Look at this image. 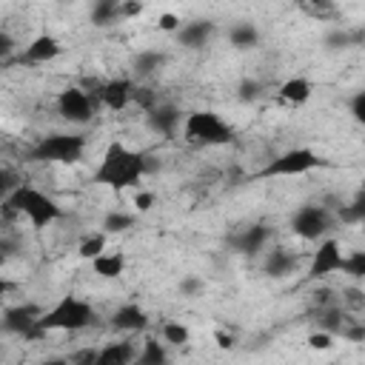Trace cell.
<instances>
[{
    "mask_svg": "<svg viewBox=\"0 0 365 365\" xmlns=\"http://www.w3.org/2000/svg\"><path fill=\"white\" fill-rule=\"evenodd\" d=\"M145 171H148V157L143 151H134L125 143L114 140V143L106 145V151L100 157V165L91 174V182L123 191V188L137 185L145 177Z\"/></svg>",
    "mask_w": 365,
    "mask_h": 365,
    "instance_id": "1",
    "label": "cell"
},
{
    "mask_svg": "<svg viewBox=\"0 0 365 365\" xmlns=\"http://www.w3.org/2000/svg\"><path fill=\"white\" fill-rule=\"evenodd\" d=\"M0 214H3V220L26 217L31 222V228H46L63 217V208L40 188L20 182L6 200H0Z\"/></svg>",
    "mask_w": 365,
    "mask_h": 365,
    "instance_id": "2",
    "label": "cell"
},
{
    "mask_svg": "<svg viewBox=\"0 0 365 365\" xmlns=\"http://www.w3.org/2000/svg\"><path fill=\"white\" fill-rule=\"evenodd\" d=\"M94 322H97V311L91 308V302H86L80 297H71V294L63 297V299H57L37 319V325L46 334H51V331H68V334H74V331H83V328H88Z\"/></svg>",
    "mask_w": 365,
    "mask_h": 365,
    "instance_id": "3",
    "label": "cell"
},
{
    "mask_svg": "<svg viewBox=\"0 0 365 365\" xmlns=\"http://www.w3.org/2000/svg\"><path fill=\"white\" fill-rule=\"evenodd\" d=\"M182 140L188 145L197 148H208V145H225L234 140V125L225 123L217 111H188L182 114Z\"/></svg>",
    "mask_w": 365,
    "mask_h": 365,
    "instance_id": "4",
    "label": "cell"
},
{
    "mask_svg": "<svg viewBox=\"0 0 365 365\" xmlns=\"http://www.w3.org/2000/svg\"><path fill=\"white\" fill-rule=\"evenodd\" d=\"M83 154H86V137L83 134H68V131L48 134L29 151V157L34 163H66V165L83 160Z\"/></svg>",
    "mask_w": 365,
    "mask_h": 365,
    "instance_id": "5",
    "label": "cell"
},
{
    "mask_svg": "<svg viewBox=\"0 0 365 365\" xmlns=\"http://www.w3.org/2000/svg\"><path fill=\"white\" fill-rule=\"evenodd\" d=\"M322 160L314 148H288L282 154H277L274 160L265 163L262 171H257V180H271V177H299V174H308L314 168H319Z\"/></svg>",
    "mask_w": 365,
    "mask_h": 365,
    "instance_id": "6",
    "label": "cell"
},
{
    "mask_svg": "<svg viewBox=\"0 0 365 365\" xmlns=\"http://www.w3.org/2000/svg\"><path fill=\"white\" fill-rule=\"evenodd\" d=\"M334 222H336V217L331 214L328 205L305 202V205H299V208L294 211V217H291V231H294L299 240H305V242H317V240H322V237L334 228Z\"/></svg>",
    "mask_w": 365,
    "mask_h": 365,
    "instance_id": "7",
    "label": "cell"
},
{
    "mask_svg": "<svg viewBox=\"0 0 365 365\" xmlns=\"http://www.w3.org/2000/svg\"><path fill=\"white\" fill-rule=\"evenodd\" d=\"M40 314H43V308L37 302H20V305L6 308L0 322H3V331L17 334V336H23L29 342H37V339H46V331L37 325Z\"/></svg>",
    "mask_w": 365,
    "mask_h": 365,
    "instance_id": "8",
    "label": "cell"
},
{
    "mask_svg": "<svg viewBox=\"0 0 365 365\" xmlns=\"http://www.w3.org/2000/svg\"><path fill=\"white\" fill-rule=\"evenodd\" d=\"M57 114L71 125H86L94 117V100L80 86H66L57 94Z\"/></svg>",
    "mask_w": 365,
    "mask_h": 365,
    "instance_id": "9",
    "label": "cell"
},
{
    "mask_svg": "<svg viewBox=\"0 0 365 365\" xmlns=\"http://www.w3.org/2000/svg\"><path fill=\"white\" fill-rule=\"evenodd\" d=\"M317 251L311 254V262H308V277L311 279H322V277H331L342 268V245L339 240L334 237H322L317 240Z\"/></svg>",
    "mask_w": 365,
    "mask_h": 365,
    "instance_id": "10",
    "label": "cell"
},
{
    "mask_svg": "<svg viewBox=\"0 0 365 365\" xmlns=\"http://www.w3.org/2000/svg\"><path fill=\"white\" fill-rule=\"evenodd\" d=\"M63 54V43L54 37V34H37L20 54H14L11 60L17 66H46L51 60H57ZM9 60V63H11Z\"/></svg>",
    "mask_w": 365,
    "mask_h": 365,
    "instance_id": "11",
    "label": "cell"
},
{
    "mask_svg": "<svg viewBox=\"0 0 365 365\" xmlns=\"http://www.w3.org/2000/svg\"><path fill=\"white\" fill-rule=\"evenodd\" d=\"M145 125H148V131H154L160 137H177L180 125H182V111L174 103H160L157 100L145 111Z\"/></svg>",
    "mask_w": 365,
    "mask_h": 365,
    "instance_id": "12",
    "label": "cell"
},
{
    "mask_svg": "<svg viewBox=\"0 0 365 365\" xmlns=\"http://www.w3.org/2000/svg\"><path fill=\"white\" fill-rule=\"evenodd\" d=\"M271 240V228L265 222H254V225H245L240 231H234L228 237V248L234 254H245V257H254L259 254Z\"/></svg>",
    "mask_w": 365,
    "mask_h": 365,
    "instance_id": "13",
    "label": "cell"
},
{
    "mask_svg": "<svg viewBox=\"0 0 365 365\" xmlns=\"http://www.w3.org/2000/svg\"><path fill=\"white\" fill-rule=\"evenodd\" d=\"M131 88H134V80L131 77H114V80H106L100 83V103L111 111H123L125 106H131Z\"/></svg>",
    "mask_w": 365,
    "mask_h": 365,
    "instance_id": "14",
    "label": "cell"
},
{
    "mask_svg": "<svg viewBox=\"0 0 365 365\" xmlns=\"http://www.w3.org/2000/svg\"><path fill=\"white\" fill-rule=\"evenodd\" d=\"M174 34H177V43L182 48L200 51V48H205V43L214 34V20H188V23H180V29Z\"/></svg>",
    "mask_w": 365,
    "mask_h": 365,
    "instance_id": "15",
    "label": "cell"
},
{
    "mask_svg": "<svg viewBox=\"0 0 365 365\" xmlns=\"http://www.w3.org/2000/svg\"><path fill=\"white\" fill-rule=\"evenodd\" d=\"M148 322L151 319H148L145 308L137 305V302H125V305H120L111 314V328L114 331H123V334H140V331L148 328Z\"/></svg>",
    "mask_w": 365,
    "mask_h": 365,
    "instance_id": "16",
    "label": "cell"
},
{
    "mask_svg": "<svg viewBox=\"0 0 365 365\" xmlns=\"http://www.w3.org/2000/svg\"><path fill=\"white\" fill-rule=\"evenodd\" d=\"M297 265H299V254H294L291 248H282V245H279V248L268 251V257H265V262H262V271H265L268 277H274V279H282V277L294 274Z\"/></svg>",
    "mask_w": 365,
    "mask_h": 365,
    "instance_id": "17",
    "label": "cell"
},
{
    "mask_svg": "<svg viewBox=\"0 0 365 365\" xmlns=\"http://www.w3.org/2000/svg\"><path fill=\"white\" fill-rule=\"evenodd\" d=\"M311 317H314V325L319 331H328V334L339 336V331H342V325L348 319V311L342 305L331 302V305H322V308H311Z\"/></svg>",
    "mask_w": 365,
    "mask_h": 365,
    "instance_id": "18",
    "label": "cell"
},
{
    "mask_svg": "<svg viewBox=\"0 0 365 365\" xmlns=\"http://www.w3.org/2000/svg\"><path fill=\"white\" fill-rule=\"evenodd\" d=\"M228 43H231V48H237V51L257 48V46H259V29H257V23H251V20H237V23H231V26H228Z\"/></svg>",
    "mask_w": 365,
    "mask_h": 365,
    "instance_id": "19",
    "label": "cell"
},
{
    "mask_svg": "<svg viewBox=\"0 0 365 365\" xmlns=\"http://www.w3.org/2000/svg\"><path fill=\"white\" fill-rule=\"evenodd\" d=\"M311 94H314V86H311V80H305V77H288V80L277 88V97H279L282 103H288V106H305V103L311 100Z\"/></svg>",
    "mask_w": 365,
    "mask_h": 365,
    "instance_id": "20",
    "label": "cell"
},
{
    "mask_svg": "<svg viewBox=\"0 0 365 365\" xmlns=\"http://www.w3.org/2000/svg\"><path fill=\"white\" fill-rule=\"evenodd\" d=\"M88 262H91V271L97 277H103V279H117L125 271V257L120 251H103Z\"/></svg>",
    "mask_w": 365,
    "mask_h": 365,
    "instance_id": "21",
    "label": "cell"
},
{
    "mask_svg": "<svg viewBox=\"0 0 365 365\" xmlns=\"http://www.w3.org/2000/svg\"><path fill=\"white\" fill-rule=\"evenodd\" d=\"M137 356L131 342H108L97 351V362L94 365H131Z\"/></svg>",
    "mask_w": 365,
    "mask_h": 365,
    "instance_id": "22",
    "label": "cell"
},
{
    "mask_svg": "<svg viewBox=\"0 0 365 365\" xmlns=\"http://www.w3.org/2000/svg\"><path fill=\"white\" fill-rule=\"evenodd\" d=\"M88 17H91V26H97V29L114 26L120 20V0H94Z\"/></svg>",
    "mask_w": 365,
    "mask_h": 365,
    "instance_id": "23",
    "label": "cell"
},
{
    "mask_svg": "<svg viewBox=\"0 0 365 365\" xmlns=\"http://www.w3.org/2000/svg\"><path fill=\"white\" fill-rule=\"evenodd\" d=\"M163 63H165V54H163V51H157V48H143V51L134 54L131 71H134L137 77H151Z\"/></svg>",
    "mask_w": 365,
    "mask_h": 365,
    "instance_id": "24",
    "label": "cell"
},
{
    "mask_svg": "<svg viewBox=\"0 0 365 365\" xmlns=\"http://www.w3.org/2000/svg\"><path fill=\"white\" fill-rule=\"evenodd\" d=\"M134 362L137 365H163V362H168V351H165V345L160 339L148 336L143 342V351L134 356Z\"/></svg>",
    "mask_w": 365,
    "mask_h": 365,
    "instance_id": "25",
    "label": "cell"
},
{
    "mask_svg": "<svg viewBox=\"0 0 365 365\" xmlns=\"http://www.w3.org/2000/svg\"><path fill=\"white\" fill-rule=\"evenodd\" d=\"M108 245V234L106 231H94V234H86L77 245V257L80 259H94L97 254H103Z\"/></svg>",
    "mask_w": 365,
    "mask_h": 365,
    "instance_id": "26",
    "label": "cell"
},
{
    "mask_svg": "<svg viewBox=\"0 0 365 365\" xmlns=\"http://www.w3.org/2000/svg\"><path fill=\"white\" fill-rule=\"evenodd\" d=\"M336 220L345 222V225H359V222L365 220V197L356 194L351 202H342V205L336 208Z\"/></svg>",
    "mask_w": 365,
    "mask_h": 365,
    "instance_id": "27",
    "label": "cell"
},
{
    "mask_svg": "<svg viewBox=\"0 0 365 365\" xmlns=\"http://www.w3.org/2000/svg\"><path fill=\"white\" fill-rule=\"evenodd\" d=\"M134 214H125V211H108L103 217V231L106 234H125L134 228Z\"/></svg>",
    "mask_w": 365,
    "mask_h": 365,
    "instance_id": "28",
    "label": "cell"
},
{
    "mask_svg": "<svg viewBox=\"0 0 365 365\" xmlns=\"http://www.w3.org/2000/svg\"><path fill=\"white\" fill-rule=\"evenodd\" d=\"M299 9L317 20H331L339 14L336 9V0H299Z\"/></svg>",
    "mask_w": 365,
    "mask_h": 365,
    "instance_id": "29",
    "label": "cell"
},
{
    "mask_svg": "<svg viewBox=\"0 0 365 365\" xmlns=\"http://www.w3.org/2000/svg\"><path fill=\"white\" fill-rule=\"evenodd\" d=\"M342 274H348L351 279H365V251H348L342 254Z\"/></svg>",
    "mask_w": 365,
    "mask_h": 365,
    "instance_id": "30",
    "label": "cell"
},
{
    "mask_svg": "<svg viewBox=\"0 0 365 365\" xmlns=\"http://www.w3.org/2000/svg\"><path fill=\"white\" fill-rule=\"evenodd\" d=\"M160 334H163V342H165V345H185V342L191 339V331H188L182 322H174V319L163 322Z\"/></svg>",
    "mask_w": 365,
    "mask_h": 365,
    "instance_id": "31",
    "label": "cell"
},
{
    "mask_svg": "<svg viewBox=\"0 0 365 365\" xmlns=\"http://www.w3.org/2000/svg\"><path fill=\"white\" fill-rule=\"evenodd\" d=\"M262 94H265V86H262L259 80L245 77V80L237 86V100H240V103H257Z\"/></svg>",
    "mask_w": 365,
    "mask_h": 365,
    "instance_id": "32",
    "label": "cell"
},
{
    "mask_svg": "<svg viewBox=\"0 0 365 365\" xmlns=\"http://www.w3.org/2000/svg\"><path fill=\"white\" fill-rule=\"evenodd\" d=\"M131 103H134L137 108L148 111V108L157 103V91H154L151 86H134V88H131Z\"/></svg>",
    "mask_w": 365,
    "mask_h": 365,
    "instance_id": "33",
    "label": "cell"
},
{
    "mask_svg": "<svg viewBox=\"0 0 365 365\" xmlns=\"http://www.w3.org/2000/svg\"><path fill=\"white\" fill-rule=\"evenodd\" d=\"M342 308L345 311H362L365 308V291L362 288H345L342 291Z\"/></svg>",
    "mask_w": 365,
    "mask_h": 365,
    "instance_id": "34",
    "label": "cell"
},
{
    "mask_svg": "<svg viewBox=\"0 0 365 365\" xmlns=\"http://www.w3.org/2000/svg\"><path fill=\"white\" fill-rule=\"evenodd\" d=\"M334 339H336L334 334L317 328V331L308 334V348H311V351H331V348H334Z\"/></svg>",
    "mask_w": 365,
    "mask_h": 365,
    "instance_id": "35",
    "label": "cell"
},
{
    "mask_svg": "<svg viewBox=\"0 0 365 365\" xmlns=\"http://www.w3.org/2000/svg\"><path fill=\"white\" fill-rule=\"evenodd\" d=\"M23 180H20V174L17 171H11V168H3L0 165V200H6L17 185H20Z\"/></svg>",
    "mask_w": 365,
    "mask_h": 365,
    "instance_id": "36",
    "label": "cell"
},
{
    "mask_svg": "<svg viewBox=\"0 0 365 365\" xmlns=\"http://www.w3.org/2000/svg\"><path fill=\"white\" fill-rule=\"evenodd\" d=\"M325 46L328 48H354L351 46V29H334L325 34Z\"/></svg>",
    "mask_w": 365,
    "mask_h": 365,
    "instance_id": "37",
    "label": "cell"
},
{
    "mask_svg": "<svg viewBox=\"0 0 365 365\" xmlns=\"http://www.w3.org/2000/svg\"><path fill=\"white\" fill-rule=\"evenodd\" d=\"M202 288H205V282H202L197 274H185V277L180 279V294H182V297H197Z\"/></svg>",
    "mask_w": 365,
    "mask_h": 365,
    "instance_id": "38",
    "label": "cell"
},
{
    "mask_svg": "<svg viewBox=\"0 0 365 365\" xmlns=\"http://www.w3.org/2000/svg\"><path fill=\"white\" fill-rule=\"evenodd\" d=\"M348 108H351V117L354 123H365V91H354V97L348 100Z\"/></svg>",
    "mask_w": 365,
    "mask_h": 365,
    "instance_id": "39",
    "label": "cell"
},
{
    "mask_svg": "<svg viewBox=\"0 0 365 365\" xmlns=\"http://www.w3.org/2000/svg\"><path fill=\"white\" fill-rule=\"evenodd\" d=\"M131 202L137 205L140 214H145V211H151L157 205V197H154V191H134V200Z\"/></svg>",
    "mask_w": 365,
    "mask_h": 365,
    "instance_id": "40",
    "label": "cell"
},
{
    "mask_svg": "<svg viewBox=\"0 0 365 365\" xmlns=\"http://www.w3.org/2000/svg\"><path fill=\"white\" fill-rule=\"evenodd\" d=\"M14 51H17L14 37H11L9 31H0V63H9V60L14 57Z\"/></svg>",
    "mask_w": 365,
    "mask_h": 365,
    "instance_id": "41",
    "label": "cell"
},
{
    "mask_svg": "<svg viewBox=\"0 0 365 365\" xmlns=\"http://www.w3.org/2000/svg\"><path fill=\"white\" fill-rule=\"evenodd\" d=\"M180 23H182V20H180L174 11H163V14L157 17V29H160V31H168V34H174V31L180 29Z\"/></svg>",
    "mask_w": 365,
    "mask_h": 365,
    "instance_id": "42",
    "label": "cell"
},
{
    "mask_svg": "<svg viewBox=\"0 0 365 365\" xmlns=\"http://www.w3.org/2000/svg\"><path fill=\"white\" fill-rule=\"evenodd\" d=\"M143 14V0H120V20H131Z\"/></svg>",
    "mask_w": 365,
    "mask_h": 365,
    "instance_id": "43",
    "label": "cell"
},
{
    "mask_svg": "<svg viewBox=\"0 0 365 365\" xmlns=\"http://www.w3.org/2000/svg\"><path fill=\"white\" fill-rule=\"evenodd\" d=\"M331 302H336V297H334L331 288H317V291H311V308H322V305H331Z\"/></svg>",
    "mask_w": 365,
    "mask_h": 365,
    "instance_id": "44",
    "label": "cell"
},
{
    "mask_svg": "<svg viewBox=\"0 0 365 365\" xmlns=\"http://www.w3.org/2000/svg\"><path fill=\"white\" fill-rule=\"evenodd\" d=\"M71 362H83V365H94V362H97V351H94V348H83V351H77V354L71 356Z\"/></svg>",
    "mask_w": 365,
    "mask_h": 365,
    "instance_id": "45",
    "label": "cell"
},
{
    "mask_svg": "<svg viewBox=\"0 0 365 365\" xmlns=\"http://www.w3.org/2000/svg\"><path fill=\"white\" fill-rule=\"evenodd\" d=\"M214 342H217V348H222V351L234 348V336H231L228 331H214Z\"/></svg>",
    "mask_w": 365,
    "mask_h": 365,
    "instance_id": "46",
    "label": "cell"
},
{
    "mask_svg": "<svg viewBox=\"0 0 365 365\" xmlns=\"http://www.w3.org/2000/svg\"><path fill=\"white\" fill-rule=\"evenodd\" d=\"M11 291H14V282L0 274V297H6V294H11Z\"/></svg>",
    "mask_w": 365,
    "mask_h": 365,
    "instance_id": "47",
    "label": "cell"
},
{
    "mask_svg": "<svg viewBox=\"0 0 365 365\" xmlns=\"http://www.w3.org/2000/svg\"><path fill=\"white\" fill-rule=\"evenodd\" d=\"M6 259H9V257H6V254H3V251H0V268H3V265H6Z\"/></svg>",
    "mask_w": 365,
    "mask_h": 365,
    "instance_id": "48",
    "label": "cell"
}]
</instances>
